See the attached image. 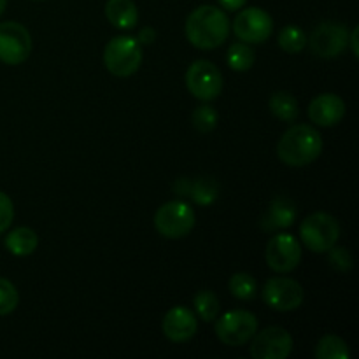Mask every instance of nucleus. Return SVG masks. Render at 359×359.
<instances>
[{
	"label": "nucleus",
	"instance_id": "nucleus-1",
	"mask_svg": "<svg viewBox=\"0 0 359 359\" xmlns=\"http://www.w3.org/2000/svg\"><path fill=\"white\" fill-rule=\"evenodd\" d=\"M230 35V20L214 6H200L186 20V37L198 49H216Z\"/></svg>",
	"mask_w": 359,
	"mask_h": 359
},
{
	"label": "nucleus",
	"instance_id": "nucleus-2",
	"mask_svg": "<svg viewBox=\"0 0 359 359\" xmlns=\"http://www.w3.org/2000/svg\"><path fill=\"white\" fill-rule=\"evenodd\" d=\"M323 153L321 133L309 125H294L280 137L277 156L290 167L311 165Z\"/></svg>",
	"mask_w": 359,
	"mask_h": 359
},
{
	"label": "nucleus",
	"instance_id": "nucleus-3",
	"mask_svg": "<svg viewBox=\"0 0 359 359\" xmlns=\"http://www.w3.org/2000/svg\"><path fill=\"white\" fill-rule=\"evenodd\" d=\"M104 63L112 76L130 77L142 63L140 42L132 35L112 37L104 49Z\"/></svg>",
	"mask_w": 359,
	"mask_h": 359
},
{
	"label": "nucleus",
	"instance_id": "nucleus-4",
	"mask_svg": "<svg viewBox=\"0 0 359 359\" xmlns=\"http://www.w3.org/2000/svg\"><path fill=\"white\" fill-rule=\"evenodd\" d=\"M300 237L305 248L312 252H328L339 242V221L326 212H314L304 219Z\"/></svg>",
	"mask_w": 359,
	"mask_h": 359
},
{
	"label": "nucleus",
	"instance_id": "nucleus-5",
	"mask_svg": "<svg viewBox=\"0 0 359 359\" xmlns=\"http://www.w3.org/2000/svg\"><path fill=\"white\" fill-rule=\"evenodd\" d=\"M154 226L158 233L167 238H182L191 233L195 226V210L189 203L174 200L160 209L154 214Z\"/></svg>",
	"mask_w": 359,
	"mask_h": 359
},
{
	"label": "nucleus",
	"instance_id": "nucleus-6",
	"mask_svg": "<svg viewBox=\"0 0 359 359\" xmlns=\"http://www.w3.org/2000/svg\"><path fill=\"white\" fill-rule=\"evenodd\" d=\"M258 332V319L252 312L230 311L216 321V335L224 346L241 347L245 346Z\"/></svg>",
	"mask_w": 359,
	"mask_h": 359
},
{
	"label": "nucleus",
	"instance_id": "nucleus-7",
	"mask_svg": "<svg viewBox=\"0 0 359 359\" xmlns=\"http://www.w3.org/2000/svg\"><path fill=\"white\" fill-rule=\"evenodd\" d=\"M186 86L189 93L198 100L210 102L217 98L223 90L221 70L209 60H196L186 72Z\"/></svg>",
	"mask_w": 359,
	"mask_h": 359
},
{
	"label": "nucleus",
	"instance_id": "nucleus-8",
	"mask_svg": "<svg viewBox=\"0 0 359 359\" xmlns=\"http://www.w3.org/2000/svg\"><path fill=\"white\" fill-rule=\"evenodd\" d=\"M30 32L16 21L0 23V62L6 65H20L30 56Z\"/></svg>",
	"mask_w": 359,
	"mask_h": 359
},
{
	"label": "nucleus",
	"instance_id": "nucleus-9",
	"mask_svg": "<svg viewBox=\"0 0 359 359\" xmlns=\"http://www.w3.org/2000/svg\"><path fill=\"white\" fill-rule=\"evenodd\" d=\"M304 287L298 280L290 277H272L263 287V300L270 309L290 312L304 304Z\"/></svg>",
	"mask_w": 359,
	"mask_h": 359
},
{
	"label": "nucleus",
	"instance_id": "nucleus-10",
	"mask_svg": "<svg viewBox=\"0 0 359 359\" xmlns=\"http://www.w3.org/2000/svg\"><path fill=\"white\" fill-rule=\"evenodd\" d=\"M273 21L266 11L248 7L241 11L233 21V32L245 44H262L272 35Z\"/></svg>",
	"mask_w": 359,
	"mask_h": 359
},
{
	"label": "nucleus",
	"instance_id": "nucleus-11",
	"mask_svg": "<svg viewBox=\"0 0 359 359\" xmlns=\"http://www.w3.org/2000/svg\"><path fill=\"white\" fill-rule=\"evenodd\" d=\"M266 263L277 273H290L300 265L302 245L291 233H277L270 238L265 252Z\"/></svg>",
	"mask_w": 359,
	"mask_h": 359
},
{
	"label": "nucleus",
	"instance_id": "nucleus-12",
	"mask_svg": "<svg viewBox=\"0 0 359 359\" xmlns=\"http://www.w3.org/2000/svg\"><path fill=\"white\" fill-rule=\"evenodd\" d=\"M349 44V30L339 21H325L312 32L309 46L321 58H335Z\"/></svg>",
	"mask_w": 359,
	"mask_h": 359
},
{
	"label": "nucleus",
	"instance_id": "nucleus-13",
	"mask_svg": "<svg viewBox=\"0 0 359 359\" xmlns=\"http://www.w3.org/2000/svg\"><path fill=\"white\" fill-rule=\"evenodd\" d=\"M251 340V356L255 359H286L293 351L290 332L280 326H270L263 332L255 333Z\"/></svg>",
	"mask_w": 359,
	"mask_h": 359
},
{
	"label": "nucleus",
	"instance_id": "nucleus-14",
	"mask_svg": "<svg viewBox=\"0 0 359 359\" xmlns=\"http://www.w3.org/2000/svg\"><path fill=\"white\" fill-rule=\"evenodd\" d=\"M161 328L163 335L172 342H188L195 337L198 323L188 307H174L165 314Z\"/></svg>",
	"mask_w": 359,
	"mask_h": 359
},
{
	"label": "nucleus",
	"instance_id": "nucleus-15",
	"mask_svg": "<svg viewBox=\"0 0 359 359\" xmlns=\"http://www.w3.org/2000/svg\"><path fill=\"white\" fill-rule=\"evenodd\" d=\"M346 116V102L333 93H323L309 105V118L319 126H335Z\"/></svg>",
	"mask_w": 359,
	"mask_h": 359
},
{
	"label": "nucleus",
	"instance_id": "nucleus-16",
	"mask_svg": "<svg viewBox=\"0 0 359 359\" xmlns=\"http://www.w3.org/2000/svg\"><path fill=\"white\" fill-rule=\"evenodd\" d=\"M298 216L297 203L287 196H277L272 200L266 209L265 216L262 217V228L266 231H276L290 228Z\"/></svg>",
	"mask_w": 359,
	"mask_h": 359
},
{
	"label": "nucleus",
	"instance_id": "nucleus-17",
	"mask_svg": "<svg viewBox=\"0 0 359 359\" xmlns=\"http://www.w3.org/2000/svg\"><path fill=\"white\" fill-rule=\"evenodd\" d=\"M105 16L116 28L130 30L139 21V11L132 0H107Z\"/></svg>",
	"mask_w": 359,
	"mask_h": 359
},
{
	"label": "nucleus",
	"instance_id": "nucleus-18",
	"mask_svg": "<svg viewBox=\"0 0 359 359\" xmlns=\"http://www.w3.org/2000/svg\"><path fill=\"white\" fill-rule=\"evenodd\" d=\"M39 237L32 228H16L6 237V248L14 256H30L37 249Z\"/></svg>",
	"mask_w": 359,
	"mask_h": 359
},
{
	"label": "nucleus",
	"instance_id": "nucleus-19",
	"mask_svg": "<svg viewBox=\"0 0 359 359\" xmlns=\"http://www.w3.org/2000/svg\"><path fill=\"white\" fill-rule=\"evenodd\" d=\"M269 107L270 112H272L277 119H280V121L291 123L298 118V114H300V107H298L297 98L291 93H287V91H277V93H273L272 97H270Z\"/></svg>",
	"mask_w": 359,
	"mask_h": 359
},
{
	"label": "nucleus",
	"instance_id": "nucleus-20",
	"mask_svg": "<svg viewBox=\"0 0 359 359\" xmlns=\"http://www.w3.org/2000/svg\"><path fill=\"white\" fill-rule=\"evenodd\" d=\"M188 195L198 205L209 207L219 196V184L212 177H198L195 181H189Z\"/></svg>",
	"mask_w": 359,
	"mask_h": 359
},
{
	"label": "nucleus",
	"instance_id": "nucleus-21",
	"mask_svg": "<svg viewBox=\"0 0 359 359\" xmlns=\"http://www.w3.org/2000/svg\"><path fill=\"white\" fill-rule=\"evenodd\" d=\"M226 60L230 69L237 70V72H245V70H249L255 65V49L249 44H245V42H237V44L230 46L226 53Z\"/></svg>",
	"mask_w": 359,
	"mask_h": 359
},
{
	"label": "nucleus",
	"instance_id": "nucleus-22",
	"mask_svg": "<svg viewBox=\"0 0 359 359\" xmlns=\"http://www.w3.org/2000/svg\"><path fill=\"white\" fill-rule=\"evenodd\" d=\"M349 347H347L346 340L337 335L323 337L316 347L318 359H349Z\"/></svg>",
	"mask_w": 359,
	"mask_h": 359
},
{
	"label": "nucleus",
	"instance_id": "nucleus-23",
	"mask_svg": "<svg viewBox=\"0 0 359 359\" xmlns=\"http://www.w3.org/2000/svg\"><path fill=\"white\" fill-rule=\"evenodd\" d=\"M193 307H195L198 318L205 323L214 321L219 316V298L209 290H200L193 298Z\"/></svg>",
	"mask_w": 359,
	"mask_h": 359
},
{
	"label": "nucleus",
	"instance_id": "nucleus-24",
	"mask_svg": "<svg viewBox=\"0 0 359 359\" xmlns=\"http://www.w3.org/2000/svg\"><path fill=\"white\" fill-rule=\"evenodd\" d=\"M228 287H230V293L235 298H238V300H252L256 293H258V283H256V279L251 273L245 272L233 273L230 277Z\"/></svg>",
	"mask_w": 359,
	"mask_h": 359
},
{
	"label": "nucleus",
	"instance_id": "nucleus-25",
	"mask_svg": "<svg viewBox=\"0 0 359 359\" xmlns=\"http://www.w3.org/2000/svg\"><path fill=\"white\" fill-rule=\"evenodd\" d=\"M307 44V35L302 28L290 25V27H284L279 32V46L283 48V51L291 53V55H297Z\"/></svg>",
	"mask_w": 359,
	"mask_h": 359
},
{
	"label": "nucleus",
	"instance_id": "nucleus-26",
	"mask_svg": "<svg viewBox=\"0 0 359 359\" xmlns=\"http://www.w3.org/2000/svg\"><path fill=\"white\" fill-rule=\"evenodd\" d=\"M191 123L200 133L212 132L217 126V111L212 105H200L193 111Z\"/></svg>",
	"mask_w": 359,
	"mask_h": 359
},
{
	"label": "nucleus",
	"instance_id": "nucleus-27",
	"mask_svg": "<svg viewBox=\"0 0 359 359\" xmlns=\"http://www.w3.org/2000/svg\"><path fill=\"white\" fill-rule=\"evenodd\" d=\"M20 304V293L11 280L0 277V316H7L14 312Z\"/></svg>",
	"mask_w": 359,
	"mask_h": 359
},
{
	"label": "nucleus",
	"instance_id": "nucleus-28",
	"mask_svg": "<svg viewBox=\"0 0 359 359\" xmlns=\"http://www.w3.org/2000/svg\"><path fill=\"white\" fill-rule=\"evenodd\" d=\"M330 265L337 272H349L353 269V256L346 248H337V244L330 249Z\"/></svg>",
	"mask_w": 359,
	"mask_h": 359
},
{
	"label": "nucleus",
	"instance_id": "nucleus-29",
	"mask_svg": "<svg viewBox=\"0 0 359 359\" xmlns=\"http://www.w3.org/2000/svg\"><path fill=\"white\" fill-rule=\"evenodd\" d=\"M13 219H14L13 200L9 198V195L0 191V233L9 230V226L13 224Z\"/></svg>",
	"mask_w": 359,
	"mask_h": 359
},
{
	"label": "nucleus",
	"instance_id": "nucleus-30",
	"mask_svg": "<svg viewBox=\"0 0 359 359\" xmlns=\"http://www.w3.org/2000/svg\"><path fill=\"white\" fill-rule=\"evenodd\" d=\"M154 39H156V32H154V28L146 27L139 32V39H137V41H139L140 44H151V42H154Z\"/></svg>",
	"mask_w": 359,
	"mask_h": 359
},
{
	"label": "nucleus",
	"instance_id": "nucleus-31",
	"mask_svg": "<svg viewBox=\"0 0 359 359\" xmlns=\"http://www.w3.org/2000/svg\"><path fill=\"white\" fill-rule=\"evenodd\" d=\"M217 2H219V6L226 11H238L245 6L248 0H217Z\"/></svg>",
	"mask_w": 359,
	"mask_h": 359
},
{
	"label": "nucleus",
	"instance_id": "nucleus-32",
	"mask_svg": "<svg viewBox=\"0 0 359 359\" xmlns=\"http://www.w3.org/2000/svg\"><path fill=\"white\" fill-rule=\"evenodd\" d=\"M358 35H359V28L354 27L353 34H349V41H351V49H353V55L359 56V48H358Z\"/></svg>",
	"mask_w": 359,
	"mask_h": 359
},
{
	"label": "nucleus",
	"instance_id": "nucleus-33",
	"mask_svg": "<svg viewBox=\"0 0 359 359\" xmlns=\"http://www.w3.org/2000/svg\"><path fill=\"white\" fill-rule=\"evenodd\" d=\"M6 7H7V0H0V16H2V14H4Z\"/></svg>",
	"mask_w": 359,
	"mask_h": 359
}]
</instances>
